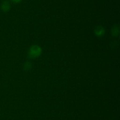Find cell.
<instances>
[{
  "instance_id": "7a4b0ae2",
  "label": "cell",
  "mask_w": 120,
  "mask_h": 120,
  "mask_svg": "<svg viewBox=\"0 0 120 120\" xmlns=\"http://www.w3.org/2000/svg\"><path fill=\"white\" fill-rule=\"evenodd\" d=\"M96 35L98 36H101L104 34V29L102 27H98L96 28L94 31Z\"/></svg>"
},
{
  "instance_id": "6da1fadb",
  "label": "cell",
  "mask_w": 120,
  "mask_h": 120,
  "mask_svg": "<svg viewBox=\"0 0 120 120\" xmlns=\"http://www.w3.org/2000/svg\"><path fill=\"white\" fill-rule=\"evenodd\" d=\"M42 52V49L41 47L38 45H33L29 49V52H28V55L30 58L38 57Z\"/></svg>"
},
{
  "instance_id": "3957f363",
  "label": "cell",
  "mask_w": 120,
  "mask_h": 120,
  "mask_svg": "<svg viewBox=\"0 0 120 120\" xmlns=\"http://www.w3.org/2000/svg\"><path fill=\"white\" fill-rule=\"evenodd\" d=\"M10 8V5H9V2H7V1H5L2 3V5H1V9L3 11L7 12Z\"/></svg>"
},
{
  "instance_id": "8992f818",
  "label": "cell",
  "mask_w": 120,
  "mask_h": 120,
  "mask_svg": "<svg viewBox=\"0 0 120 120\" xmlns=\"http://www.w3.org/2000/svg\"><path fill=\"white\" fill-rule=\"evenodd\" d=\"M12 1L13 2H16V3H17V2H20V1H21V0H12Z\"/></svg>"
},
{
  "instance_id": "277c9868",
  "label": "cell",
  "mask_w": 120,
  "mask_h": 120,
  "mask_svg": "<svg viewBox=\"0 0 120 120\" xmlns=\"http://www.w3.org/2000/svg\"><path fill=\"white\" fill-rule=\"evenodd\" d=\"M111 31H112V34L113 35H114V36L118 35V34H119V29H118V27H117V26H115L114 27L112 28Z\"/></svg>"
},
{
  "instance_id": "5b68a950",
  "label": "cell",
  "mask_w": 120,
  "mask_h": 120,
  "mask_svg": "<svg viewBox=\"0 0 120 120\" xmlns=\"http://www.w3.org/2000/svg\"><path fill=\"white\" fill-rule=\"evenodd\" d=\"M31 64H30V62H27L24 64L23 68H24V69H25V70H28V69H29L31 68Z\"/></svg>"
}]
</instances>
